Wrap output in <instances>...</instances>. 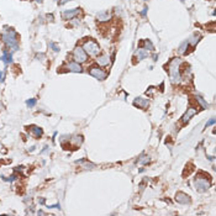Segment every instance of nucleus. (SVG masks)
Segmentation results:
<instances>
[{
  "label": "nucleus",
  "mask_w": 216,
  "mask_h": 216,
  "mask_svg": "<svg viewBox=\"0 0 216 216\" xmlns=\"http://www.w3.org/2000/svg\"><path fill=\"white\" fill-rule=\"evenodd\" d=\"M180 63H182L180 59L174 58V59H172L169 64H168L171 82L173 84H179L182 82V74H180V70H179V65H180Z\"/></svg>",
  "instance_id": "1"
},
{
  "label": "nucleus",
  "mask_w": 216,
  "mask_h": 216,
  "mask_svg": "<svg viewBox=\"0 0 216 216\" xmlns=\"http://www.w3.org/2000/svg\"><path fill=\"white\" fill-rule=\"evenodd\" d=\"M1 40L4 41V43L6 45L10 48H14V51L17 48V35L13 28L8 30L6 32H4L1 35Z\"/></svg>",
  "instance_id": "2"
},
{
  "label": "nucleus",
  "mask_w": 216,
  "mask_h": 216,
  "mask_svg": "<svg viewBox=\"0 0 216 216\" xmlns=\"http://www.w3.org/2000/svg\"><path fill=\"white\" fill-rule=\"evenodd\" d=\"M194 187L199 193H205V191L210 188V180L206 177H203L199 174L194 179Z\"/></svg>",
  "instance_id": "3"
},
{
  "label": "nucleus",
  "mask_w": 216,
  "mask_h": 216,
  "mask_svg": "<svg viewBox=\"0 0 216 216\" xmlns=\"http://www.w3.org/2000/svg\"><path fill=\"white\" fill-rule=\"evenodd\" d=\"M82 48L85 51V53H87V55H89V56H97L98 53L100 52L99 45L95 41H93V40H89L87 42H84V45H83Z\"/></svg>",
  "instance_id": "4"
},
{
  "label": "nucleus",
  "mask_w": 216,
  "mask_h": 216,
  "mask_svg": "<svg viewBox=\"0 0 216 216\" xmlns=\"http://www.w3.org/2000/svg\"><path fill=\"white\" fill-rule=\"evenodd\" d=\"M87 57H88V55L85 53V51H84L82 47H77V48L74 50V52H73V58H74V62H77V63H84L87 61Z\"/></svg>",
  "instance_id": "5"
},
{
  "label": "nucleus",
  "mask_w": 216,
  "mask_h": 216,
  "mask_svg": "<svg viewBox=\"0 0 216 216\" xmlns=\"http://www.w3.org/2000/svg\"><path fill=\"white\" fill-rule=\"evenodd\" d=\"M89 74L93 75L94 78H97V79H99V80H104L107 77L106 72L103 70L101 68H99V67H92L90 69H89Z\"/></svg>",
  "instance_id": "6"
},
{
  "label": "nucleus",
  "mask_w": 216,
  "mask_h": 216,
  "mask_svg": "<svg viewBox=\"0 0 216 216\" xmlns=\"http://www.w3.org/2000/svg\"><path fill=\"white\" fill-rule=\"evenodd\" d=\"M79 13H80V9H79V8L70 9V10H65V11H63L62 17H63L64 20H72L73 17H75Z\"/></svg>",
  "instance_id": "7"
},
{
  "label": "nucleus",
  "mask_w": 216,
  "mask_h": 216,
  "mask_svg": "<svg viewBox=\"0 0 216 216\" xmlns=\"http://www.w3.org/2000/svg\"><path fill=\"white\" fill-rule=\"evenodd\" d=\"M176 200L179 204H183V205H188V204H190V198H189V195H187L185 193H177Z\"/></svg>",
  "instance_id": "8"
},
{
  "label": "nucleus",
  "mask_w": 216,
  "mask_h": 216,
  "mask_svg": "<svg viewBox=\"0 0 216 216\" xmlns=\"http://www.w3.org/2000/svg\"><path fill=\"white\" fill-rule=\"evenodd\" d=\"M134 105H135V106L141 107V109H147L148 105H149V101H148V99L136 98V99L134 100Z\"/></svg>",
  "instance_id": "9"
},
{
  "label": "nucleus",
  "mask_w": 216,
  "mask_h": 216,
  "mask_svg": "<svg viewBox=\"0 0 216 216\" xmlns=\"http://www.w3.org/2000/svg\"><path fill=\"white\" fill-rule=\"evenodd\" d=\"M195 114H196V110L194 109V107H189L188 111L185 112L184 115H183V117H182V122H183V124H187V122L189 121V120H190V117H191V116H194Z\"/></svg>",
  "instance_id": "10"
},
{
  "label": "nucleus",
  "mask_w": 216,
  "mask_h": 216,
  "mask_svg": "<svg viewBox=\"0 0 216 216\" xmlns=\"http://www.w3.org/2000/svg\"><path fill=\"white\" fill-rule=\"evenodd\" d=\"M67 69L70 70V72H73V73H80V72L83 70L82 67H80V64L77 63V62H70V63H68V64H67Z\"/></svg>",
  "instance_id": "11"
},
{
  "label": "nucleus",
  "mask_w": 216,
  "mask_h": 216,
  "mask_svg": "<svg viewBox=\"0 0 216 216\" xmlns=\"http://www.w3.org/2000/svg\"><path fill=\"white\" fill-rule=\"evenodd\" d=\"M97 62H98V64L103 65V67H106V65L110 64V57L107 55H101L97 58Z\"/></svg>",
  "instance_id": "12"
},
{
  "label": "nucleus",
  "mask_w": 216,
  "mask_h": 216,
  "mask_svg": "<svg viewBox=\"0 0 216 216\" xmlns=\"http://www.w3.org/2000/svg\"><path fill=\"white\" fill-rule=\"evenodd\" d=\"M30 129V132H31V135L33 136V137H36V139H40V137L42 136V134H43V131H42V129L41 127H38V126H31V127H28Z\"/></svg>",
  "instance_id": "13"
},
{
  "label": "nucleus",
  "mask_w": 216,
  "mask_h": 216,
  "mask_svg": "<svg viewBox=\"0 0 216 216\" xmlns=\"http://www.w3.org/2000/svg\"><path fill=\"white\" fill-rule=\"evenodd\" d=\"M97 19L98 21H107L111 19V13L110 11H100V13L97 15Z\"/></svg>",
  "instance_id": "14"
},
{
  "label": "nucleus",
  "mask_w": 216,
  "mask_h": 216,
  "mask_svg": "<svg viewBox=\"0 0 216 216\" xmlns=\"http://www.w3.org/2000/svg\"><path fill=\"white\" fill-rule=\"evenodd\" d=\"M0 59L5 63V64H9V63H11L13 62V56H11V53L9 52V51H6V50H4V52H3V56L0 57Z\"/></svg>",
  "instance_id": "15"
},
{
  "label": "nucleus",
  "mask_w": 216,
  "mask_h": 216,
  "mask_svg": "<svg viewBox=\"0 0 216 216\" xmlns=\"http://www.w3.org/2000/svg\"><path fill=\"white\" fill-rule=\"evenodd\" d=\"M75 163H77V164H82L84 169H93V168L95 167V164L90 163V162H87V159H80V161H77Z\"/></svg>",
  "instance_id": "16"
},
{
  "label": "nucleus",
  "mask_w": 216,
  "mask_h": 216,
  "mask_svg": "<svg viewBox=\"0 0 216 216\" xmlns=\"http://www.w3.org/2000/svg\"><path fill=\"white\" fill-rule=\"evenodd\" d=\"M136 56H137V58H139V61H141V59H145L146 57H148V52L145 48H140L136 52Z\"/></svg>",
  "instance_id": "17"
},
{
  "label": "nucleus",
  "mask_w": 216,
  "mask_h": 216,
  "mask_svg": "<svg viewBox=\"0 0 216 216\" xmlns=\"http://www.w3.org/2000/svg\"><path fill=\"white\" fill-rule=\"evenodd\" d=\"M70 141H72V143H73V145H74L75 147H78V146H80L82 143H83V137H82V136H79V135H75V136H74Z\"/></svg>",
  "instance_id": "18"
},
{
  "label": "nucleus",
  "mask_w": 216,
  "mask_h": 216,
  "mask_svg": "<svg viewBox=\"0 0 216 216\" xmlns=\"http://www.w3.org/2000/svg\"><path fill=\"white\" fill-rule=\"evenodd\" d=\"M199 40H200V35H199V33H194V35L189 38L188 43H190L191 46H195V45L198 43V42H199Z\"/></svg>",
  "instance_id": "19"
},
{
  "label": "nucleus",
  "mask_w": 216,
  "mask_h": 216,
  "mask_svg": "<svg viewBox=\"0 0 216 216\" xmlns=\"http://www.w3.org/2000/svg\"><path fill=\"white\" fill-rule=\"evenodd\" d=\"M195 99H196V101H198V103H199V104L201 105V107H203V109H207V106H209V105H207V103H206V101H205V100H204V99L200 97V95H196V97H195Z\"/></svg>",
  "instance_id": "20"
},
{
  "label": "nucleus",
  "mask_w": 216,
  "mask_h": 216,
  "mask_svg": "<svg viewBox=\"0 0 216 216\" xmlns=\"http://www.w3.org/2000/svg\"><path fill=\"white\" fill-rule=\"evenodd\" d=\"M188 48V41H184L183 43L180 45V47L178 48V53H180V55H183V53L185 52V50Z\"/></svg>",
  "instance_id": "21"
},
{
  "label": "nucleus",
  "mask_w": 216,
  "mask_h": 216,
  "mask_svg": "<svg viewBox=\"0 0 216 216\" xmlns=\"http://www.w3.org/2000/svg\"><path fill=\"white\" fill-rule=\"evenodd\" d=\"M143 45H145V50H146V51H147V50H148V51H152V50H153V43H152L151 41L146 40L145 42H143Z\"/></svg>",
  "instance_id": "22"
},
{
  "label": "nucleus",
  "mask_w": 216,
  "mask_h": 216,
  "mask_svg": "<svg viewBox=\"0 0 216 216\" xmlns=\"http://www.w3.org/2000/svg\"><path fill=\"white\" fill-rule=\"evenodd\" d=\"M139 162L141 164H147V163H149V157H147V156H142V157L139 159Z\"/></svg>",
  "instance_id": "23"
},
{
  "label": "nucleus",
  "mask_w": 216,
  "mask_h": 216,
  "mask_svg": "<svg viewBox=\"0 0 216 216\" xmlns=\"http://www.w3.org/2000/svg\"><path fill=\"white\" fill-rule=\"evenodd\" d=\"M50 47H51V48L55 51V52H59V51H61L59 46H58L57 43H55V42H50Z\"/></svg>",
  "instance_id": "24"
},
{
  "label": "nucleus",
  "mask_w": 216,
  "mask_h": 216,
  "mask_svg": "<svg viewBox=\"0 0 216 216\" xmlns=\"http://www.w3.org/2000/svg\"><path fill=\"white\" fill-rule=\"evenodd\" d=\"M26 105L30 106V107H33V106L36 105V99H30V100H27V101H26Z\"/></svg>",
  "instance_id": "25"
},
{
  "label": "nucleus",
  "mask_w": 216,
  "mask_h": 216,
  "mask_svg": "<svg viewBox=\"0 0 216 216\" xmlns=\"http://www.w3.org/2000/svg\"><path fill=\"white\" fill-rule=\"evenodd\" d=\"M214 124H215V119L212 117L211 120H210V121H207V122H206V125H205V126H206V127H209V126H211V125H214Z\"/></svg>",
  "instance_id": "26"
},
{
  "label": "nucleus",
  "mask_w": 216,
  "mask_h": 216,
  "mask_svg": "<svg viewBox=\"0 0 216 216\" xmlns=\"http://www.w3.org/2000/svg\"><path fill=\"white\" fill-rule=\"evenodd\" d=\"M48 207L50 209H59V207H61V205H59V204H56V205H50Z\"/></svg>",
  "instance_id": "27"
},
{
  "label": "nucleus",
  "mask_w": 216,
  "mask_h": 216,
  "mask_svg": "<svg viewBox=\"0 0 216 216\" xmlns=\"http://www.w3.org/2000/svg\"><path fill=\"white\" fill-rule=\"evenodd\" d=\"M68 1H70V0H61V1H59V4H61V5H64V4H67Z\"/></svg>",
  "instance_id": "28"
},
{
  "label": "nucleus",
  "mask_w": 216,
  "mask_h": 216,
  "mask_svg": "<svg viewBox=\"0 0 216 216\" xmlns=\"http://www.w3.org/2000/svg\"><path fill=\"white\" fill-rule=\"evenodd\" d=\"M4 80V73L3 72H0V83H1Z\"/></svg>",
  "instance_id": "29"
},
{
  "label": "nucleus",
  "mask_w": 216,
  "mask_h": 216,
  "mask_svg": "<svg viewBox=\"0 0 216 216\" xmlns=\"http://www.w3.org/2000/svg\"><path fill=\"white\" fill-rule=\"evenodd\" d=\"M47 19L48 21H53V15H47Z\"/></svg>",
  "instance_id": "30"
},
{
  "label": "nucleus",
  "mask_w": 216,
  "mask_h": 216,
  "mask_svg": "<svg viewBox=\"0 0 216 216\" xmlns=\"http://www.w3.org/2000/svg\"><path fill=\"white\" fill-rule=\"evenodd\" d=\"M38 203H40V204H45V203H46V200L43 199V198H41V199H38Z\"/></svg>",
  "instance_id": "31"
},
{
  "label": "nucleus",
  "mask_w": 216,
  "mask_h": 216,
  "mask_svg": "<svg viewBox=\"0 0 216 216\" xmlns=\"http://www.w3.org/2000/svg\"><path fill=\"white\" fill-rule=\"evenodd\" d=\"M146 13H147V8H145V9H143V11L141 13V14H142V16H145V15H146Z\"/></svg>",
  "instance_id": "32"
},
{
  "label": "nucleus",
  "mask_w": 216,
  "mask_h": 216,
  "mask_svg": "<svg viewBox=\"0 0 216 216\" xmlns=\"http://www.w3.org/2000/svg\"><path fill=\"white\" fill-rule=\"evenodd\" d=\"M37 214H38V215H46V212H43V211H42V210H40V211H38Z\"/></svg>",
  "instance_id": "33"
},
{
  "label": "nucleus",
  "mask_w": 216,
  "mask_h": 216,
  "mask_svg": "<svg viewBox=\"0 0 216 216\" xmlns=\"http://www.w3.org/2000/svg\"><path fill=\"white\" fill-rule=\"evenodd\" d=\"M157 58H158L157 55H153V59H154V61H157Z\"/></svg>",
  "instance_id": "34"
},
{
  "label": "nucleus",
  "mask_w": 216,
  "mask_h": 216,
  "mask_svg": "<svg viewBox=\"0 0 216 216\" xmlns=\"http://www.w3.org/2000/svg\"><path fill=\"white\" fill-rule=\"evenodd\" d=\"M0 151H3V145H1V143H0Z\"/></svg>",
  "instance_id": "35"
},
{
  "label": "nucleus",
  "mask_w": 216,
  "mask_h": 216,
  "mask_svg": "<svg viewBox=\"0 0 216 216\" xmlns=\"http://www.w3.org/2000/svg\"><path fill=\"white\" fill-rule=\"evenodd\" d=\"M180 1H184V0H180Z\"/></svg>",
  "instance_id": "36"
}]
</instances>
